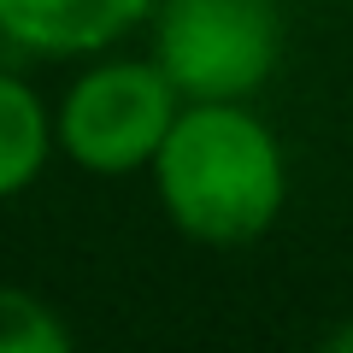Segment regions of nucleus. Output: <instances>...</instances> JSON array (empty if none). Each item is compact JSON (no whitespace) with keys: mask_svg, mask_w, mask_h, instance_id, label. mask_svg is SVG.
Returning a JSON list of instances; mask_svg holds the SVG:
<instances>
[{"mask_svg":"<svg viewBox=\"0 0 353 353\" xmlns=\"http://www.w3.org/2000/svg\"><path fill=\"white\" fill-rule=\"evenodd\" d=\"M330 347H336V353H353V324H341L336 336H330Z\"/></svg>","mask_w":353,"mask_h":353,"instance_id":"nucleus-7","label":"nucleus"},{"mask_svg":"<svg viewBox=\"0 0 353 353\" xmlns=\"http://www.w3.org/2000/svg\"><path fill=\"white\" fill-rule=\"evenodd\" d=\"M53 112L24 77L0 71V201H12L53 159Z\"/></svg>","mask_w":353,"mask_h":353,"instance_id":"nucleus-5","label":"nucleus"},{"mask_svg":"<svg viewBox=\"0 0 353 353\" xmlns=\"http://www.w3.org/2000/svg\"><path fill=\"white\" fill-rule=\"evenodd\" d=\"M153 65L183 101H248L283 53L277 0H159Z\"/></svg>","mask_w":353,"mask_h":353,"instance_id":"nucleus-3","label":"nucleus"},{"mask_svg":"<svg viewBox=\"0 0 353 353\" xmlns=\"http://www.w3.org/2000/svg\"><path fill=\"white\" fill-rule=\"evenodd\" d=\"M183 94L153 59L88 65L53 106V141L88 176H136L165 148Z\"/></svg>","mask_w":353,"mask_h":353,"instance_id":"nucleus-2","label":"nucleus"},{"mask_svg":"<svg viewBox=\"0 0 353 353\" xmlns=\"http://www.w3.org/2000/svg\"><path fill=\"white\" fill-rule=\"evenodd\" d=\"M65 347H71V324L41 294L0 283V353H65Z\"/></svg>","mask_w":353,"mask_h":353,"instance_id":"nucleus-6","label":"nucleus"},{"mask_svg":"<svg viewBox=\"0 0 353 353\" xmlns=\"http://www.w3.org/2000/svg\"><path fill=\"white\" fill-rule=\"evenodd\" d=\"M148 171L165 218L206 248L259 241L277 224L289 194V165L277 136L241 101H183Z\"/></svg>","mask_w":353,"mask_h":353,"instance_id":"nucleus-1","label":"nucleus"},{"mask_svg":"<svg viewBox=\"0 0 353 353\" xmlns=\"http://www.w3.org/2000/svg\"><path fill=\"white\" fill-rule=\"evenodd\" d=\"M159 0H0V36L48 59H83L136 24H148Z\"/></svg>","mask_w":353,"mask_h":353,"instance_id":"nucleus-4","label":"nucleus"}]
</instances>
